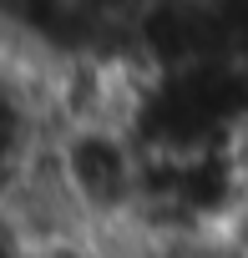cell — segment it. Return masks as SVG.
Listing matches in <instances>:
<instances>
[{
    "instance_id": "3957f363",
    "label": "cell",
    "mask_w": 248,
    "mask_h": 258,
    "mask_svg": "<svg viewBox=\"0 0 248 258\" xmlns=\"http://www.w3.org/2000/svg\"><path fill=\"white\" fill-rule=\"evenodd\" d=\"M238 243H243V253H248V218L238 223Z\"/></svg>"
},
{
    "instance_id": "277c9868",
    "label": "cell",
    "mask_w": 248,
    "mask_h": 258,
    "mask_svg": "<svg viewBox=\"0 0 248 258\" xmlns=\"http://www.w3.org/2000/svg\"><path fill=\"white\" fill-rule=\"evenodd\" d=\"M233 6H248V0H233Z\"/></svg>"
},
{
    "instance_id": "6da1fadb",
    "label": "cell",
    "mask_w": 248,
    "mask_h": 258,
    "mask_svg": "<svg viewBox=\"0 0 248 258\" xmlns=\"http://www.w3.org/2000/svg\"><path fill=\"white\" fill-rule=\"evenodd\" d=\"M46 152L86 233H106L132 218L137 192H142V142L127 132L121 116L61 121L51 126Z\"/></svg>"
},
{
    "instance_id": "7a4b0ae2",
    "label": "cell",
    "mask_w": 248,
    "mask_h": 258,
    "mask_svg": "<svg viewBox=\"0 0 248 258\" xmlns=\"http://www.w3.org/2000/svg\"><path fill=\"white\" fill-rule=\"evenodd\" d=\"M31 248V238H26V228H21V218L11 213V203L0 198V258H21Z\"/></svg>"
}]
</instances>
